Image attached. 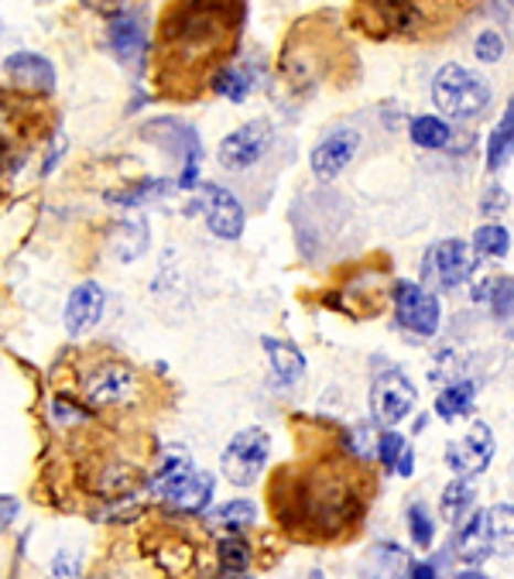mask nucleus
<instances>
[{
	"label": "nucleus",
	"mask_w": 514,
	"mask_h": 579,
	"mask_svg": "<svg viewBox=\"0 0 514 579\" xmlns=\"http://www.w3.org/2000/svg\"><path fill=\"white\" fill-rule=\"evenodd\" d=\"M244 18L240 0H179L162 18L158 79L172 93L182 83L216 76L213 69L237 42Z\"/></svg>",
	"instance_id": "obj_1"
},
{
	"label": "nucleus",
	"mask_w": 514,
	"mask_h": 579,
	"mask_svg": "<svg viewBox=\"0 0 514 579\" xmlns=\"http://www.w3.org/2000/svg\"><path fill=\"white\" fill-rule=\"evenodd\" d=\"M299 507H302L306 525L323 528V535H336L340 525H350L353 518H357L364 501H361L357 484H353L346 473L330 470L323 476H315L312 484L306 487Z\"/></svg>",
	"instance_id": "obj_2"
},
{
	"label": "nucleus",
	"mask_w": 514,
	"mask_h": 579,
	"mask_svg": "<svg viewBox=\"0 0 514 579\" xmlns=\"http://www.w3.org/2000/svg\"><path fill=\"white\" fill-rule=\"evenodd\" d=\"M432 100L449 120H473L488 110L491 104V86L484 76H476L457 62L442 66L432 79Z\"/></svg>",
	"instance_id": "obj_3"
},
{
	"label": "nucleus",
	"mask_w": 514,
	"mask_h": 579,
	"mask_svg": "<svg viewBox=\"0 0 514 579\" xmlns=\"http://www.w3.org/2000/svg\"><path fill=\"white\" fill-rule=\"evenodd\" d=\"M275 127L268 120H250L244 127H237L234 135H227L219 141V169L234 175V179H247L250 172H257L265 162L268 154L275 148Z\"/></svg>",
	"instance_id": "obj_4"
},
{
	"label": "nucleus",
	"mask_w": 514,
	"mask_h": 579,
	"mask_svg": "<svg viewBox=\"0 0 514 579\" xmlns=\"http://www.w3.org/2000/svg\"><path fill=\"white\" fill-rule=\"evenodd\" d=\"M268 453H271V439L265 429H244L237 432L227 449H223L219 457V470L223 476L231 480L237 487H250L257 476H261L265 463H268Z\"/></svg>",
	"instance_id": "obj_5"
},
{
	"label": "nucleus",
	"mask_w": 514,
	"mask_h": 579,
	"mask_svg": "<svg viewBox=\"0 0 514 579\" xmlns=\"http://www.w3.org/2000/svg\"><path fill=\"white\" fill-rule=\"evenodd\" d=\"M395 319H398V326L411 336H419V340H429L439 333V302L432 292H426L422 285H415V281H395Z\"/></svg>",
	"instance_id": "obj_6"
},
{
	"label": "nucleus",
	"mask_w": 514,
	"mask_h": 579,
	"mask_svg": "<svg viewBox=\"0 0 514 579\" xmlns=\"http://www.w3.org/2000/svg\"><path fill=\"white\" fill-rule=\"evenodd\" d=\"M422 278L429 285H436L439 292H457L460 285H467L473 278V254L463 240L449 237L439 240L422 261Z\"/></svg>",
	"instance_id": "obj_7"
},
{
	"label": "nucleus",
	"mask_w": 514,
	"mask_h": 579,
	"mask_svg": "<svg viewBox=\"0 0 514 579\" xmlns=\"http://www.w3.org/2000/svg\"><path fill=\"white\" fill-rule=\"evenodd\" d=\"M415 405H419V392H415V384L401 374V371H388V374H381L374 380V388H371V411L381 426H401L405 418L415 411Z\"/></svg>",
	"instance_id": "obj_8"
},
{
	"label": "nucleus",
	"mask_w": 514,
	"mask_h": 579,
	"mask_svg": "<svg viewBox=\"0 0 514 579\" xmlns=\"http://www.w3.org/2000/svg\"><path fill=\"white\" fill-rule=\"evenodd\" d=\"M494 460V432L488 422H473L467 436L446 446V467L453 473H484Z\"/></svg>",
	"instance_id": "obj_9"
},
{
	"label": "nucleus",
	"mask_w": 514,
	"mask_h": 579,
	"mask_svg": "<svg viewBox=\"0 0 514 579\" xmlns=\"http://www.w3.org/2000/svg\"><path fill=\"white\" fill-rule=\"evenodd\" d=\"M200 203L206 213V227L219 240H237L244 234V206L231 189L200 185Z\"/></svg>",
	"instance_id": "obj_10"
},
{
	"label": "nucleus",
	"mask_w": 514,
	"mask_h": 579,
	"mask_svg": "<svg viewBox=\"0 0 514 579\" xmlns=\"http://www.w3.org/2000/svg\"><path fill=\"white\" fill-rule=\"evenodd\" d=\"M357 148H361V131H353V127H336V131H330L312 148V158H309L312 175L319 182H333L353 162Z\"/></svg>",
	"instance_id": "obj_11"
},
{
	"label": "nucleus",
	"mask_w": 514,
	"mask_h": 579,
	"mask_svg": "<svg viewBox=\"0 0 514 579\" xmlns=\"http://www.w3.org/2000/svg\"><path fill=\"white\" fill-rule=\"evenodd\" d=\"M135 384L138 380H135L131 367L120 364V361H107L96 371H89V377L83 384V395L96 408H114V405H124L127 398H131Z\"/></svg>",
	"instance_id": "obj_12"
},
{
	"label": "nucleus",
	"mask_w": 514,
	"mask_h": 579,
	"mask_svg": "<svg viewBox=\"0 0 514 579\" xmlns=\"http://www.w3.org/2000/svg\"><path fill=\"white\" fill-rule=\"evenodd\" d=\"M107 39H110V49L124 66H138V62L144 58V49H148L144 18L138 11H117L110 21Z\"/></svg>",
	"instance_id": "obj_13"
},
{
	"label": "nucleus",
	"mask_w": 514,
	"mask_h": 579,
	"mask_svg": "<svg viewBox=\"0 0 514 579\" xmlns=\"http://www.w3.org/2000/svg\"><path fill=\"white\" fill-rule=\"evenodd\" d=\"M371 24L384 35H411L422 28V4L419 0H367Z\"/></svg>",
	"instance_id": "obj_14"
},
{
	"label": "nucleus",
	"mask_w": 514,
	"mask_h": 579,
	"mask_svg": "<svg viewBox=\"0 0 514 579\" xmlns=\"http://www.w3.org/2000/svg\"><path fill=\"white\" fill-rule=\"evenodd\" d=\"M104 305H107V296H104L100 285H96V281L76 285L69 292V302H66V330L73 336L89 333L104 319Z\"/></svg>",
	"instance_id": "obj_15"
},
{
	"label": "nucleus",
	"mask_w": 514,
	"mask_h": 579,
	"mask_svg": "<svg viewBox=\"0 0 514 579\" xmlns=\"http://www.w3.org/2000/svg\"><path fill=\"white\" fill-rule=\"evenodd\" d=\"M4 73L18 89L28 93H52L55 89V69L52 62L39 52H14L4 58Z\"/></svg>",
	"instance_id": "obj_16"
},
{
	"label": "nucleus",
	"mask_w": 514,
	"mask_h": 579,
	"mask_svg": "<svg viewBox=\"0 0 514 579\" xmlns=\"http://www.w3.org/2000/svg\"><path fill=\"white\" fill-rule=\"evenodd\" d=\"M457 559L467 566H480L494 556L491 549V532H488V511H470L457 525Z\"/></svg>",
	"instance_id": "obj_17"
},
{
	"label": "nucleus",
	"mask_w": 514,
	"mask_h": 579,
	"mask_svg": "<svg viewBox=\"0 0 514 579\" xmlns=\"http://www.w3.org/2000/svg\"><path fill=\"white\" fill-rule=\"evenodd\" d=\"M265 350H268V361H271V380H275V388H296V384L306 377V357H302V350L292 346V343H285V340H271L265 336L261 340Z\"/></svg>",
	"instance_id": "obj_18"
},
{
	"label": "nucleus",
	"mask_w": 514,
	"mask_h": 579,
	"mask_svg": "<svg viewBox=\"0 0 514 579\" xmlns=\"http://www.w3.org/2000/svg\"><path fill=\"white\" fill-rule=\"evenodd\" d=\"M165 501L175 514H192V518H196V514H203L213 501V473L192 470Z\"/></svg>",
	"instance_id": "obj_19"
},
{
	"label": "nucleus",
	"mask_w": 514,
	"mask_h": 579,
	"mask_svg": "<svg viewBox=\"0 0 514 579\" xmlns=\"http://www.w3.org/2000/svg\"><path fill=\"white\" fill-rule=\"evenodd\" d=\"M192 473V457L185 446H169L162 457L154 463V473H151V487L158 497H169L182 480Z\"/></svg>",
	"instance_id": "obj_20"
},
{
	"label": "nucleus",
	"mask_w": 514,
	"mask_h": 579,
	"mask_svg": "<svg viewBox=\"0 0 514 579\" xmlns=\"http://www.w3.org/2000/svg\"><path fill=\"white\" fill-rule=\"evenodd\" d=\"M476 504V487L467 473H457V480L442 491V518L449 525H460Z\"/></svg>",
	"instance_id": "obj_21"
},
{
	"label": "nucleus",
	"mask_w": 514,
	"mask_h": 579,
	"mask_svg": "<svg viewBox=\"0 0 514 579\" xmlns=\"http://www.w3.org/2000/svg\"><path fill=\"white\" fill-rule=\"evenodd\" d=\"M511 154H514V96L507 100V110L501 114L494 135L488 141V169L491 172H501L507 165Z\"/></svg>",
	"instance_id": "obj_22"
},
{
	"label": "nucleus",
	"mask_w": 514,
	"mask_h": 579,
	"mask_svg": "<svg viewBox=\"0 0 514 579\" xmlns=\"http://www.w3.org/2000/svg\"><path fill=\"white\" fill-rule=\"evenodd\" d=\"M216 559H219V572L223 576H240L250 569V545L240 532H227L216 542Z\"/></svg>",
	"instance_id": "obj_23"
},
{
	"label": "nucleus",
	"mask_w": 514,
	"mask_h": 579,
	"mask_svg": "<svg viewBox=\"0 0 514 579\" xmlns=\"http://www.w3.org/2000/svg\"><path fill=\"white\" fill-rule=\"evenodd\" d=\"M473 398H476V384L473 380L446 384V392H439V398H436V415L442 418V422H457L460 415L470 411Z\"/></svg>",
	"instance_id": "obj_24"
},
{
	"label": "nucleus",
	"mask_w": 514,
	"mask_h": 579,
	"mask_svg": "<svg viewBox=\"0 0 514 579\" xmlns=\"http://www.w3.org/2000/svg\"><path fill=\"white\" fill-rule=\"evenodd\" d=\"M254 69L250 66H219L216 76H213V89L219 96H227V100L240 104L247 100V96L254 93Z\"/></svg>",
	"instance_id": "obj_25"
},
{
	"label": "nucleus",
	"mask_w": 514,
	"mask_h": 579,
	"mask_svg": "<svg viewBox=\"0 0 514 579\" xmlns=\"http://www.w3.org/2000/svg\"><path fill=\"white\" fill-rule=\"evenodd\" d=\"M491 549L501 556H514V504H494L488 511Z\"/></svg>",
	"instance_id": "obj_26"
},
{
	"label": "nucleus",
	"mask_w": 514,
	"mask_h": 579,
	"mask_svg": "<svg viewBox=\"0 0 514 579\" xmlns=\"http://www.w3.org/2000/svg\"><path fill=\"white\" fill-rule=\"evenodd\" d=\"M411 141L426 148V151H439V148H449L453 144V127L439 117H415L411 127H408Z\"/></svg>",
	"instance_id": "obj_27"
},
{
	"label": "nucleus",
	"mask_w": 514,
	"mask_h": 579,
	"mask_svg": "<svg viewBox=\"0 0 514 579\" xmlns=\"http://www.w3.org/2000/svg\"><path fill=\"white\" fill-rule=\"evenodd\" d=\"M254 518H257V507L250 501H231V504L216 507L206 518V525L210 528H223V532H240V528L254 525Z\"/></svg>",
	"instance_id": "obj_28"
},
{
	"label": "nucleus",
	"mask_w": 514,
	"mask_h": 579,
	"mask_svg": "<svg viewBox=\"0 0 514 579\" xmlns=\"http://www.w3.org/2000/svg\"><path fill=\"white\" fill-rule=\"evenodd\" d=\"M507 247H511V234L501 227V223H484V227H476L473 254H480V257H504Z\"/></svg>",
	"instance_id": "obj_29"
},
{
	"label": "nucleus",
	"mask_w": 514,
	"mask_h": 579,
	"mask_svg": "<svg viewBox=\"0 0 514 579\" xmlns=\"http://www.w3.org/2000/svg\"><path fill=\"white\" fill-rule=\"evenodd\" d=\"M408 535L411 542L419 545V549H429L432 538H436V522H432V514L426 507V501H411L408 504Z\"/></svg>",
	"instance_id": "obj_30"
},
{
	"label": "nucleus",
	"mask_w": 514,
	"mask_h": 579,
	"mask_svg": "<svg viewBox=\"0 0 514 579\" xmlns=\"http://www.w3.org/2000/svg\"><path fill=\"white\" fill-rule=\"evenodd\" d=\"M165 189H169L165 179H148V182L135 185V189L117 192V196H110V203H117V206H141V203H151V200H162Z\"/></svg>",
	"instance_id": "obj_31"
},
{
	"label": "nucleus",
	"mask_w": 514,
	"mask_h": 579,
	"mask_svg": "<svg viewBox=\"0 0 514 579\" xmlns=\"http://www.w3.org/2000/svg\"><path fill=\"white\" fill-rule=\"evenodd\" d=\"M507 52L504 39H501V31H480L476 42H473V55L480 62H497L501 55Z\"/></svg>",
	"instance_id": "obj_32"
},
{
	"label": "nucleus",
	"mask_w": 514,
	"mask_h": 579,
	"mask_svg": "<svg viewBox=\"0 0 514 579\" xmlns=\"http://www.w3.org/2000/svg\"><path fill=\"white\" fill-rule=\"evenodd\" d=\"M405 453V436H398V432H384L381 439H377V460L388 467V470H395V463H398V457Z\"/></svg>",
	"instance_id": "obj_33"
},
{
	"label": "nucleus",
	"mask_w": 514,
	"mask_h": 579,
	"mask_svg": "<svg viewBox=\"0 0 514 579\" xmlns=\"http://www.w3.org/2000/svg\"><path fill=\"white\" fill-rule=\"evenodd\" d=\"M491 302H494V315H497V319H511V315H514V278L494 281Z\"/></svg>",
	"instance_id": "obj_34"
},
{
	"label": "nucleus",
	"mask_w": 514,
	"mask_h": 579,
	"mask_svg": "<svg viewBox=\"0 0 514 579\" xmlns=\"http://www.w3.org/2000/svg\"><path fill=\"white\" fill-rule=\"evenodd\" d=\"M52 411H55V422L58 426H69V422H86V411L83 408H76L73 401H66V398H55L52 401Z\"/></svg>",
	"instance_id": "obj_35"
},
{
	"label": "nucleus",
	"mask_w": 514,
	"mask_h": 579,
	"mask_svg": "<svg viewBox=\"0 0 514 579\" xmlns=\"http://www.w3.org/2000/svg\"><path fill=\"white\" fill-rule=\"evenodd\" d=\"M18 518V501L14 497H0V532H8V525Z\"/></svg>",
	"instance_id": "obj_36"
},
{
	"label": "nucleus",
	"mask_w": 514,
	"mask_h": 579,
	"mask_svg": "<svg viewBox=\"0 0 514 579\" xmlns=\"http://www.w3.org/2000/svg\"><path fill=\"white\" fill-rule=\"evenodd\" d=\"M52 569H55V576H76L79 572V559H62L58 556Z\"/></svg>",
	"instance_id": "obj_37"
},
{
	"label": "nucleus",
	"mask_w": 514,
	"mask_h": 579,
	"mask_svg": "<svg viewBox=\"0 0 514 579\" xmlns=\"http://www.w3.org/2000/svg\"><path fill=\"white\" fill-rule=\"evenodd\" d=\"M395 470H398L401 476H411V470H415V457H411V449H408V446H405V453L398 457Z\"/></svg>",
	"instance_id": "obj_38"
}]
</instances>
